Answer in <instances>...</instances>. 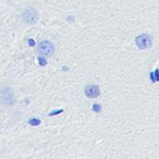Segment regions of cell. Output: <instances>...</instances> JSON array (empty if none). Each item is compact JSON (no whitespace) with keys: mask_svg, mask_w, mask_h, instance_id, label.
<instances>
[{"mask_svg":"<svg viewBox=\"0 0 159 159\" xmlns=\"http://www.w3.org/2000/svg\"><path fill=\"white\" fill-rule=\"evenodd\" d=\"M38 52L41 56H43L45 58L51 57L55 52V47L50 41L48 40H43L38 44L37 46Z\"/></svg>","mask_w":159,"mask_h":159,"instance_id":"1","label":"cell"},{"mask_svg":"<svg viewBox=\"0 0 159 159\" xmlns=\"http://www.w3.org/2000/svg\"><path fill=\"white\" fill-rule=\"evenodd\" d=\"M22 20L27 24H34L38 21V15L34 8H27L22 12Z\"/></svg>","mask_w":159,"mask_h":159,"instance_id":"2","label":"cell"},{"mask_svg":"<svg viewBox=\"0 0 159 159\" xmlns=\"http://www.w3.org/2000/svg\"><path fill=\"white\" fill-rule=\"evenodd\" d=\"M38 63H39L40 66H45V65H47V61H46L45 57H43V56L39 57V58H38Z\"/></svg>","mask_w":159,"mask_h":159,"instance_id":"7","label":"cell"},{"mask_svg":"<svg viewBox=\"0 0 159 159\" xmlns=\"http://www.w3.org/2000/svg\"><path fill=\"white\" fill-rule=\"evenodd\" d=\"M154 74H155V81L156 82H158L159 81V69L157 68V69H155V71L154 72Z\"/></svg>","mask_w":159,"mask_h":159,"instance_id":"8","label":"cell"},{"mask_svg":"<svg viewBox=\"0 0 159 159\" xmlns=\"http://www.w3.org/2000/svg\"><path fill=\"white\" fill-rule=\"evenodd\" d=\"M92 110L97 114L101 113V112H102V105L99 104V103H94L92 105Z\"/></svg>","mask_w":159,"mask_h":159,"instance_id":"5","label":"cell"},{"mask_svg":"<svg viewBox=\"0 0 159 159\" xmlns=\"http://www.w3.org/2000/svg\"><path fill=\"white\" fill-rule=\"evenodd\" d=\"M62 112H63V110H56V111H54V112H52V113H50V114H49V116L55 115H58V114H61V113H62Z\"/></svg>","mask_w":159,"mask_h":159,"instance_id":"9","label":"cell"},{"mask_svg":"<svg viewBox=\"0 0 159 159\" xmlns=\"http://www.w3.org/2000/svg\"><path fill=\"white\" fill-rule=\"evenodd\" d=\"M136 44L138 46V48L140 49H146L151 48L152 46V41L153 38L151 35L147 34H143L136 37Z\"/></svg>","mask_w":159,"mask_h":159,"instance_id":"3","label":"cell"},{"mask_svg":"<svg viewBox=\"0 0 159 159\" xmlns=\"http://www.w3.org/2000/svg\"><path fill=\"white\" fill-rule=\"evenodd\" d=\"M150 80L153 82V83H155V74H154V72H151L150 73Z\"/></svg>","mask_w":159,"mask_h":159,"instance_id":"10","label":"cell"},{"mask_svg":"<svg viewBox=\"0 0 159 159\" xmlns=\"http://www.w3.org/2000/svg\"><path fill=\"white\" fill-rule=\"evenodd\" d=\"M101 90L98 85H88L85 87V95L90 99H95L99 97Z\"/></svg>","mask_w":159,"mask_h":159,"instance_id":"4","label":"cell"},{"mask_svg":"<svg viewBox=\"0 0 159 159\" xmlns=\"http://www.w3.org/2000/svg\"><path fill=\"white\" fill-rule=\"evenodd\" d=\"M29 124L32 126H38L41 124V121L37 118H31V119H29Z\"/></svg>","mask_w":159,"mask_h":159,"instance_id":"6","label":"cell"}]
</instances>
